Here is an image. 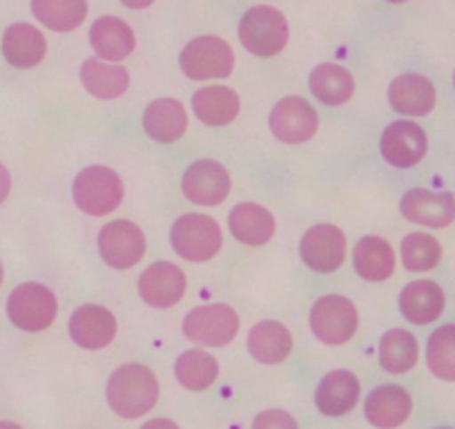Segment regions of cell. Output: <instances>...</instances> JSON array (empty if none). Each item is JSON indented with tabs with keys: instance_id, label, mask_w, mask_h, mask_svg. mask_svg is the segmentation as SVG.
Segmentation results:
<instances>
[{
	"instance_id": "6da1fadb",
	"label": "cell",
	"mask_w": 455,
	"mask_h": 429,
	"mask_svg": "<svg viewBox=\"0 0 455 429\" xmlns=\"http://www.w3.org/2000/svg\"><path fill=\"white\" fill-rule=\"evenodd\" d=\"M109 407L121 418H139L146 416L159 401V383L150 367L130 362L119 367L108 380L105 389Z\"/></svg>"
},
{
	"instance_id": "7a4b0ae2",
	"label": "cell",
	"mask_w": 455,
	"mask_h": 429,
	"mask_svg": "<svg viewBox=\"0 0 455 429\" xmlns=\"http://www.w3.org/2000/svg\"><path fill=\"white\" fill-rule=\"evenodd\" d=\"M239 41L251 54L261 59L282 54L288 43L286 16L268 5L251 7L239 23Z\"/></svg>"
},
{
	"instance_id": "3957f363",
	"label": "cell",
	"mask_w": 455,
	"mask_h": 429,
	"mask_svg": "<svg viewBox=\"0 0 455 429\" xmlns=\"http://www.w3.org/2000/svg\"><path fill=\"white\" fill-rule=\"evenodd\" d=\"M72 195L83 213L92 217H103L119 208L124 201V182L112 168L90 166L74 179Z\"/></svg>"
},
{
	"instance_id": "277c9868",
	"label": "cell",
	"mask_w": 455,
	"mask_h": 429,
	"mask_svg": "<svg viewBox=\"0 0 455 429\" xmlns=\"http://www.w3.org/2000/svg\"><path fill=\"white\" fill-rule=\"evenodd\" d=\"M221 229L208 214L188 213L174 222L170 244L188 262H208L221 248Z\"/></svg>"
},
{
	"instance_id": "5b68a950",
	"label": "cell",
	"mask_w": 455,
	"mask_h": 429,
	"mask_svg": "<svg viewBox=\"0 0 455 429\" xmlns=\"http://www.w3.org/2000/svg\"><path fill=\"white\" fill-rule=\"evenodd\" d=\"M239 331V315L228 304L196 306L183 320L188 340L205 347H226Z\"/></svg>"
},
{
	"instance_id": "8992f818",
	"label": "cell",
	"mask_w": 455,
	"mask_h": 429,
	"mask_svg": "<svg viewBox=\"0 0 455 429\" xmlns=\"http://www.w3.org/2000/svg\"><path fill=\"white\" fill-rule=\"evenodd\" d=\"M56 304L54 293L38 282H25L12 291L7 300V315L14 327L23 331H43L54 322Z\"/></svg>"
},
{
	"instance_id": "52a82bcc",
	"label": "cell",
	"mask_w": 455,
	"mask_h": 429,
	"mask_svg": "<svg viewBox=\"0 0 455 429\" xmlns=\"http://www.w3.org/2000/svg\"><path fill=\"white\" fill-rule=\"evenodd\" d=\"M310 329L323 344H344L357 331V309L344 295H323L310 309Z\"/></svg>"
},
{
	"instance_id": "ba28073f",
	"label": "cell",
	"mask_w": 455,
	"mask_h": 429,
	"mask_svg": "<svg viewBox=\"0 0 455 429\" xmlns=\"http://www.w3.org/2000/svg\"><path fill=\"white\" fill-rule=\"evenodd\" d=\"M179 63H181L186 77L195 78V81L226 78L235 68V54L223 38L199 36L188 43Z\"/></svg>"
},
{
	"instance_id": "9c48e42d",
	"label": "cell",
	"mask_w": 455,
	"mask_h": 429,
	"mask_svg": "<svg viewBox=\"0 0 455 429\" xmlns=\"http://www.w3.org/2000/svg\"><path fill=\"white\" fill-rule=\"evenodd\" d=\"M99 253L112 269H132L146 255V235L132 222H109L99 233Z\"/></svg>"
},
{
	"instance_id": "30bf717a",
	"label": "cell",
	"mask_w": 455,
	"mask_h": 429,
	"mask_svg": "<svg viewBox=\"0 0 455 429\" xmlns=\"http://www.w3.org/2000/svg\"><path fill=\"white\" fill-rule=\"evenodd\" d=\"M299 257L315 273H335L347 257V238L337 226H313L301 238Z\"/></svg>"
},
{
	"instance_id": "8fae6325",
	"label": "cell",
	"mask_w": 455,
	"mask_h": 429,
	"mask_svg": "<svg viewBox=\"0 0 455 429\" xmlns=\"http://www.w3.org/2000/svg\"><path fill=\"white\" fill-rule=\"evenodd\" d=\"M319 117L313 105L301 96H286L270 112V130L282 143H304L315 137Z\"/></svg>"
},
{
	"instance_id": "7c38bea8",
	"label": "cell",
	"mask_w": 455,
	"mask_h": 429,
	"mask_svg": "<svg viewBox=\"0 0 455 429\" xmlns=\"http://www.w3.org/2000/svg\"><path fill=\"white\" fill-rule=\"evenodd\" d=\"M183 195L199 206H219L230 195V174L219 161L199 159L186 170Z\"/></svg>"
},
{
	"instance_id": "4fadbf2b",
	"label": "cell",
	"mask_w": 455,
	"mask_h": 429,
	"mask_svg": "<svg viewBox=\"0 0 455 429\" xmlns=\"http://www.w3.org/2000/svg\"><path fill=\"white\" fill-rule=\"evenodd\" d=\"M402 214L413 224L428 229H446L455 220V197L451 192H435L413 188L402 197Z\"/></svg>"
},
{
	"instance_id": "5bb4252c",
	"label": "cell",
	"mask_w": 455,
	"mask_h": 429,
	"mask_svg": "<svg viewBox=\"0 0 455 429\" xmlns=\"http://www.w3.org/2000/svg\"><path fill=\"white\" fill-rule=\"evenodd\" d=\"M427 134L413 121H395L388 125L379 142L382 157L395 168H413L427 155Z\"/></svg>"
},
{
	"instance_id": "9a60e30c",
	"label": "cell",
	"mask_w": 455,
	"mask_h": 429,
	"mask_svg": "<svg viewBox=\"0 0 455 429\" xmlns=\"http://www.w3.org/2000/svg\"><path fill=\"white\" fill-rule=\"evenodd\" d=\"M69 336L83 349H103L116 336V318L100 304H83L69 318Z\"/></svg>"
},
{
	"instance_id": "2e32d148",
	"label": "cell",
	"mask_w": 455,
	"mask_h": 429,
	"mask_svg": "<svg viewBox=\"0 0 455 429\" xmlns=\"http://www.w3.org/2000/svg\"><path fill=\"white\" fill-rule=\"evenodd\" d=\"M139 293L146 304L155 309H170L186 293V275L172 262H155L143 271Z\"/></svg>"
},
{
	"instance_id": "e0dca14e",
	"label": "cell",
	"mask_w": 455,
	"mask_h": 429,
	"mask_svg": "<svg viewBox=\"0 0 455 429\" xmlns=\"http://www.w3.org/2000/svg\"><path fill=\"white\" fill-rule=\"evenodd\" d=\"M413 409L411 393L400 384H379L366 398V420L378 429H395L406 423Z\"/></svg>"
},
{
	"instance_id": "ac0fdd59",
	"label": "cell",
	"mask_w": 455,
	"mask_h": 429,
	"mask_svg": "<svg viewBox=\"0 0 455 429\" xmlns=\"http://www.w3.org/2000/svg\"><path fill=\"white\" fill-rule=\"evenodd\" d=\"M357 401H360V380L348 369H335L323 376L315 392V405L323 416H331V418L355 409Z\"/></svg>"
},
{
	"instance_id": "d6986e66",
	"label": "cell",
	"mask_w": 455,
	"mask_h": 429,
	"mask_svg": "<svg viewBox=\"0 0 455 429\" xmlns=\"http://www.w3.org/2000/svg\"><path fill=\"white\" fill-rule=\"evenodd\" d=\"M388 103L402 115L424 117L435 108V87L422 74H402L388 85Z\"/></svg>"
},
{
	"instance_id": "ffe728a7",
	"label": "cell",
	"mask_w": 455,
	"mask_h": 429,
	"mask_svg": "<svg viewBox=\"0 0 455 429\" xmlns=\"http://www.w3.org/2000/svg\"><path fill=\"white\" fill-rule=\"evenodd\" d=\"M400 311L413 325H431L444 311V293L431 279H415L400 293Z\"/></svg>"
},
{
	"instance_id": "44dd1931",
	"label": "cell",
	"mask_w": 455,
	"mask_h": 429,
	"mask_svg": "<svg viewBox=\"0 0 455 429\" xmlns=\"http://www.w3.org/2000/svg\"><path fill=\"white\" fill-rule=\"evenodd\" d=\"M146 134L156 143H174L186 134L188 115L179 101L156 99L146 108L143 115Z\"/></svg>"
},
{
	"instance_id": "7402d4cb",
	"label": "cell",
	"mask_w": 455,
	"mask_h": 429,
	"mask_svg": "<svg viewBox=\"0 0 455 429\" xmlns=\"http://www.w3.org/2000/svg\"><path fill=\"white\" fill-rule=\"evenodd\" d=\"M90 43L105 61H124L134 52L137 38L132 28L116 16H103L90 29Z\"/></svg>"
},
{
	"instance_id": "603a6c76",
	"label": "cell",
	"mask_w": 455,
	"mask_h": 429,
	"mask_svg": "<svg viewBox=\"0 0 455 429\" xmlns=\"http://www.w3.org/2000/svg\"><path fill=\"white\" fill-rule=\"evenodd\" d=\"M353 269L366 282H384L395 271V253L387 239L366 235L353 248Z\"/></svg>"
},
{
	"instance_id": "cb8c5ba5",
	"label": "cell",
	"mask_w": 455,
	"mask_h": 429,
	"mask_svg": "<svg viewBox=\"0 0 455 429\" xmlns=\"http://www.w3.org/2000/svg\"><path fill=\"white\" fill-rule=\"evenodd\" d=\"M47 41L34 25L16 23L3 36V54L7 63L19 69H29L45 59Z\"/></svg>"
},
{
	"instance_id": "d4e9b609",
	"label": "cell",
	"mask_w": 455,
	"mask_h": 429,
	"mask_svg": "<svg viewBox=\"0 0 455 429\" xmlns=\"http://www.w3.org/2000/svg\"><path fill=\"white\" fill-rule=\"evenodd\" d=\"M192 110L196 119L204 121L210 128L233 124L239 115L237 92L223 85H210L192 96Z\"/></svg>"
},
{
	"instance_id": "484cf974",
	"label": "cell",
	"mask_w": 455,
	"mask_h": 429,
	"mask_svg": "<svg viewBox=\"0 0 455 429\" xmlns=\"http://www.w3.org/2000/svg\"><path fill=\"white\" fill-rule=\"evenodd\" d=\"M248 352L257 362L264 365H279L292 352V336L282 322L264 320L255 325L248 334Z\"/></svg>"
},
{
	"instance_id": "4316f807",
	"label": "cell",
	"mask_w": 455,
	"mask_h": 429,
	"mask_svg": "<svg viewBox=\"0 0 455 429\" xmlns=\"http://www.w3.org/2000/svg\"><path fill=\"white\" fill-rule=\"evenodd\" d=\"M230 233L246 247H264L275 235V217L259 204H239L230 213Z\"/></svg>"
},
{
	"instance_id": "83f0119b",
	"label": "cell",
	"mask_w": 455,
	"mask_h": 429,
	"mask_svg": "<svg viewBox=\"0 0 455 429\" xmlns=\"http://www.w3.org/2000/svg\"><path fill=\"white\" fill-rule=\"evenodd\" d=\"M81 83L96 99L112 101L125 94L130 85V74L119 65H108L99 59H90L81 68Z\"/></svg>"
},
{
	"instance_id": "f1b7e54d",
	"label": "cell",
	"mask_w": 455,
	"mask_h": 429,
	"mask_svg": "<svg viewBox=\"0 0 455 429\" xmlns=\"http://www.w3.org/2000/svg\"><path fill=\"white\" fill-rule=\"evenodd\" d=\"M310 92L322 101L323 105H335L347 103L355 92V81L348 69L335 63H322L313 69L310 74Z\"/></svg>"
},
{
	"instance_id": "f546056e",
	"label": "cell",
	"mask_w": 455,
	"mask_h": 429,
	"mask_svg": "<svg viewBox=\"0 0 455 429\" xmlns=\"http://www.w3.org/2000/svg\"><path fill=\"white\" fill-rule=\"evenodd\" d=\"M419 358L418 340L406 329H391L379 340V365L388 374H406Z\"/></svg>"
},
{
	"instance_id": "4dcf8cb0",
	"label": "cell",
	"mask_w": 455,
	"mask_h": 429,
	"mask_svg": "<svg viewBox=\"0 0 455 429\" xmlns=\"http://www.w3.org/2000/svg\"><path fill=\"white\" fill-rule=\"evenodd\" d=\"M32 14L54 32H72L87 16V0H32Z\"/></svg>"
},
{
	"instance_id": "1f68e13d",
	"label": "cell",
	"mask_w": 455,
	"mask_h": 429,
	"mask_svg": "<svg viewBox=\"0 0 455 429\" xmlns=\"http://www.w3.org/2000/svg\"><path fill=\"white\" fill-rule=\"evenodd\" d=\"M174 376L190 392H204L217 380L219 365L210 353L201 352V349H192V352H183L177 358Z\"/></svg>"
},
{
	"instance_id": "d6a6232c",
	"label": "cell",
	"mask_w": 455,
	"mask_h": 429,
	"mask_svg": "<svg viewBox=\"0 0 455 429\" xmlns=\"http://www.w3.org/2000/svg\"><path fill=\"white\" fill-rule=\"evenodd\" d=\"M427 362L433 376L455 383V325L433 331L427 344Z\"/></svg>"
},
{
	"instance_id": "836d02e7",
	"label": "cell",
	"mask_w": 455,
	"mask_h": 429,
	"mask_svg": "<svg viewBox=\"0 0 455 429\" xmlns=\"http://www.w3.org/2000/svg\"><path fill=\"white\" fill-rule=\"evenodd\" d=\"M442 247L433 235L428 233H411L402 239V262L406 271L422 273L431 271L440 264Z\"/></svg>"
},
{
	"instance_id": "e575fe53",
	"label": "cell",
	"mask_w": 455,
	"mask_h": 429,
	"mask_svg": "<svg viewBox=\"0 0 455 429\" xmlns=\"http://www.w3.org/2000/svg\"><path fill=\"white\" fill-rule=\"evenodd\" d=\"M252 429H299L297 427V420L292 418L288 411L282 409H268L261 411L259 416L252 423Z\"/></svg>"
},
{
	"instance_id": "d590c367",
	"label": "cell",
	"mask_w": 455,
	"mask_h": 429,
	"mask_svg": "<svg viewBox=\"0 0 455 429\" xmlns=\"http://www.w3.org/2000/svg\"><path fill=\"white\" fill-rule=\"evenodd\" d=\"M12 190V177H10V170L5 168V166L0 164V204L7 199V195H10Z\"/></svg>"
},
{
	"instance_id": "8d00e7d4",
	"label": "cell",
	"mask_w": 455,
	"mask_h": 429,
	"mask_svg": "<svg viewBox=\"0 0 455 429\" xmlns=\"http://www.w3.org/2000/svg\"><path fill=\"white\" fill-rule=\"evenodd\" d=\"M141 429H179V425L170 418H152Z\"/></svg>"
},
{
	"instance_id": "74e56055",
	"label": "cell",
	"mask_w": 455,
	"mask_h": 429,
	"mask_svg": "<svg viewBox=\"0 0 455 429\" xmlns=\"http://www.w3.org/2000/svg\"><path fill=\"white\" fill-rule=\"evenodd\" d=\"M125 7H130V10H146V7H150L155 0H121Z\"/></svg>"
},
{
	"instance_id": "f35d334b",
	"label": "cell",
	"mask_w": 455,
	"mask_h": 429,
	"mask_svg": "<svg viewBox=\"0 0 455 429\" xmlns=\"http://www.w3.org/2000/svg\"><path fill=\"white\" fill-rule=\"evenodd\" d=\"M0 429H23V427L16 423H12V420H0Z\"/></svg>"
},
{
	"instance_id": "ab89813d",
	"label": "cell",
	"mask_w": 455,
	"mask_h": 429,
	"mask_svg": "<svg viewBox=\"0 0 455 429\" xmlns=\"http://www.w3.org/2000/svg\"><path fill=\"white\" fill-rule=\"evenodd\" d=\"M0 284H3V264H0Z\"/></svg>"
},
{
	"instance_id": "60d3db41",
	"label": "cell",
	"mask_w": 455,
	"mask_h": 429,
	"mask_svg": "<svg viewBox=\"0 0 455 429\" xmlns=\"http://www.w3.org/2000/svg\"><path fill=\"white\" fill-rule=\"evenodd\" d=\"M388 3H406V0H388Z\"/></svg>"
},
{
	"instance_id": "b9f144b4",
	"label": "cell",
	"mask_w": 455,
	"mask_h": 429,
	"mask_svg": "<svg viewBox=\"0 0 455 429\" xmlns=\"http://www.w3.org/2000/svg\"><path fill=\"white\" fill-rule=\"evenodd\" d=\"M435 429H451V427H435Z\"/></svg>"
},
{
	"instance_id": "7bdbcfd3",
	"label": "cell",
	"mask_w": 455,
	"mask_h": 429,
	"mask_svg": "<svg viewBox=\"0 0 455 429\" xmlns=\"http://www.w3.org/2000/svg\"><path fill=\"white\" fill-rule=\"evenodd\" d=\"M453 83H455V74H453Z\"/></svg>"
}]
</instances>
